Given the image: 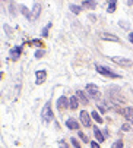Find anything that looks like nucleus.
Masks as SVG:
<instances>
[{"mask_svg": "<svg viewBox=\"0 0 133 148\" xmlns=\"http://www.w3.org/2000/svg\"><path fill=\"white\" fill-rule=\"evenodd\" d=\"M86 92L91 98L94 100H100L101 98V92H100V88L95 85V84H88L86 85Z\"/></svg>", "mask_w": 133, "mask_h": 148, "instance_id": "1", "label": "nucleus"}, {"mask_svg": "<svg viewBox=\"0 0 133 148\" xmlns=\"http://www.w3.org/2000/svg\"><path fill=\"white\" fill-rule=\"evenodd\" d=\"M41 117H42V120L44 122H50V120H53V112H51V104L50 103H46V106L42 107V110H41Z\"/></svg>", "mask_w": 133, "mask_h": 148, "instance_id": "2", "label": "nucleus"}, {"mask_svg": "<svg viewBox=\"0 0 133 148\" xmlns=\"http://www.w3.org/2000/svg\"><path fill=\"white\" fill-rule=\"evenodd\" d=\"M95 69H97V72L98 73H101V75H105V76H110V78H120L117 73H114V72H111L108 68H105V66H101V65H95Z\"/></svg>", "mask_w": 133, "mask_h": 148, "instance_id": "3", "label": "nucleus"}, {"mask_svg": "<svg viewBox=\"0 0 133 148\" xmlns=\"http://www.w3.org/2000/svg\"><path fill=\"white\" fill-rule=\"evenodd\" d=\"M79 117H80V122H82V125L85 126V128H89L91 126V114H88V112L86 110H82L80 112V114H79Z\"/></svg>", "mask_w": 133, "mask_h": 148, "instance_id": "4", "label": "nucleus"}, {"mask_svg": "<svg viewBox=\"0 0 133 148\" xmlns=\"http://www.w3.org/2000/svg\"><path fill=\"white\" fill-rule=\"evenodd\" d=\"M111 60L116 62L117 65H120V66H126V68H129V66L133 65V62H132L130 59H126V57H111Z\"/></svg>", "mask_w": 133, "mask_h": 148, "instance_id": "5", "label": "nucleus"}, {"mask_svg": "<svg viewBox=\"0 0 133 148\" xmlns=\"http://www.w3.org/2000/svg\"><path fill=\"white\" fill-rule=\"evenodd\" d=\"M20 51H22V47H20V46H15V47L10 49V51H9V57H10L12 60H18L19 56H20Z\"/></svg>", "mask_w": 133, "mask_h": 148, "instance_id": "6", "label": "nucleus"}, {"mask_svg": "<svg viewBox=\"0 0 133 148\" xmlns=\"http://www.w3.org/2000/svg\"><path fill=\"white\" fill-rule=\"evenodd\" d=\"M110 100H111V103H114V104H123V103H124V97L120 95L119 91L110 94Z\"/></svg>", "mask_w": 133, "mask_h": 148, "instance_id": "7", "label": "nucleus"}, {"mask_svg": "<svg viewBox=\"0 0 133 148\" xmlns=\"http://www.w3.org/2000/svg\"><path fill=\"white\" fill-rule=\"evenodd\" d=\"M66 126H68V129H70V131H78L79 129V123L73 117H69L68 120H66Z\"/></svg>", "mask_w": 133, "mask_h": 148, "instance_id": "8", "label": "nucleus"}, {"mask_svg": "<svg viewBox=\"0 0 133 148\" xmlns=\"http://www.w3.org/2000/svg\"><path fill=\"white\" fill-rule=\"evenodd\" d=\"M57 107H59V109H66V107H70V103H69V100L66 98L64 95H61V97H59V100H57Z\"/></svg>", "mask_w": 133, "mask_h": 148, "instance_id": "9", "label": "nucleus"}, {"mask_svg": "<svg viewBox=\"0 0 133 148\" xmlns=\"http://www.w3.org/2000/svg\"><path fill=\"white\" fill-rule=\"evenodd\" d=\"M100 37L102 38V40H105V41H116V43H119V37L117 35H114V34H107V32H102V34H100Z\"/></svg>", "mask_w": 133, "mask_h": 148, "instance_id": "10", "label": "nucleus"}, {"mask_svg": "<svg viewBox=\"0 0 133 148\" xmlns=\"http://www.w3.org/2000/svg\"><path fill=\"white\" fill-rule=\"evenodd\" d=\"M123 116H124L130 123H133V107H124V109H123Z\"/></svg>", "mask_w": 133, "mask_h": 148, "instance_id": "11", "label": "nucleus"}, {"mask_svg": "<svg viewBox=\"0 0 133 148\" xmlns=\"http://www.w3.org/2000/svg\"><path fill=\"white\" fill-rule=\"evenodd\" d=\"M37 84H38V85H41V84L44 82V81H46V78H47V72L46 71H37Z\"/></svg>", "mask_w": 133, "mask_h": 148, "instance_id": "12", "label": "nucleus"}, {"mask_svg": "<svg viewBox=\"0 0 133 148\" xmlns=\"http://www.w3.org/2000/svg\"><path fill=\"white\" fill-rule=\"evenodd\" d=\"M76 97H78V100H79L83 106H85V104H88V97H86V94H85L83 91H80V90H79V91H76Z\"/></svg>", "mask_w": 133, "mask_h": 148, "instance_id": "13", "label": "nucleus"}, {"mask_svg": "<svg viewBox=\"0 0 133 148\" xmlns=\"http://www.w3.org/2000/svg\"><path fill=\"white\" fill-rule=\"evenodd\" d=\"M69 103H70V109H78V107H79V100H78L76 95L70 97V98H69Z\"/></svg>", "mask_w": 133, "mask_h": 148, "instance_id": "14", "label": "nucleus"}, {"mask_svg": "<svg viewBox=\"0 0 133 148\" xmlns=\"http://www.w3.org/2000/svg\"><path fill=\"white\" fill-rule=\"evenodd\" d=\"M40 12H41V6L38 3H35L34 8H32V19H37L40 16Z\"/></svg>", "mask_w": 133, "mask_h": 148, "instance_id": "15", "label": "nucleus"}, {"mask_svg": "<svg viewBox=\"0 0 133 148\" xmlns=\"http://www.w3.org/2000/svg\"><path fill=\"white\" fill-rule=\"evenodd\" d=\"M20 10H22V13H24V16H25L27 19H32V13H31V10H29L27 6L22 5V6H20Z\"/></svg>", "mask_w": 133, "mask_h": 148, "instance_id": "16", "label": "nucleus"}, {"mask_svg": "<svg viewBox=\"0 0 133 148\" xmlns=\"http://www.w3.org/2000/svg\"><path fill=\"white\" fill-rule=\"evenodd\" d=\"M94 135H95L97 141H100V142H104L105 141V136H104V134L100 129H94Z\"/></svg>", "mask_w": 133, "mask_h": 148, "instance_id": "17", "label": "nucleus"}, {"mask_svg": "<svg viewBox=\"0 0 133 148\" xmlns=\"http://www.w3.org/2000/svg\"><path fill=\"white\" fill-rule=\"evenodd\" d=\"M51 25H53V24H51V22H48L46 27L42 28V31H41V35H42V37H48V29L51 28Z\"/></svg>", "mask_w": 133, "mask_h": 148, "instance_id": "18", "label": "nucleus"}, {"mask_svg": "<svg viewBox=\"0 0 133 148\" xmlns=\"http://www.w3.org/2000/svg\"><path fill=\"white\" fill-rule=\"evenodd\" d=\"M69 9H70V10H72V13H75V15L80 13V10H82V8H80V6H78V5H70V6H69Z\"/></svg>", "mask_w": 133, "mask_h": 148, "instance_id": "19", "label": "nucleus"}, {"mask_svg": "<svg viewBox=\"0 0 133 148\" xmlns=\"http://www.w3.org/2000/svg\"><path fill=\"white\" fill-rule=\"evenodd\" d=\"M82 6H83V8H89V9H94V8L97 6V3H95V2H89V0H85V2L82 3Z\"/></svg>", "mask_w": 133, "mask_h": 148, "instance_id": "20", "label": "nucleus"}, {"mask_svg": "<svg viewBox=\"0 0 133 148\" xmlns=\"http://www.w3.org/2000/svg\"><path fill=\"white\" fill-rule=\"evenodd\" d=\"M91 116H92V117H94V120H97L98 123H102V122H104V119L98 114V112H92V113H91Z\"/></svg>", "mask_w": 133, "mask_h": 148, "instance_id": "21", "label": "nucleus"}, {"mask_svg": "<svg viewBox=\"0 0 133 148\" xmlns=\"http://www.w3.org/2000/svg\"><path fill=\"white\" fill-rule=\"evenodd\" d=\"M29 46H37V47H42L41 40H31L29 41Z\"/></svg>", "mask_w": 133, "mask_h": 148, "instance_id": "22", "label": "nucleus"}, {"mask_svg": "<svg viewBox=\"0 0 133 148\" xmlns=\"http://www.w3.org/2000/svg\"><path fill=\"white\" fill-rule=\"evenodd\" d=\"M78 135H79V138H80V139H82L83 142H86V144L89 142V138H88V136H86V135H85L83 132H80V131H79V132H78Z\"/></svg>", "mask_w": 133, "mask_h": 148, "instance_id": "23", "label": "nucleus"}, {"mask_svg": "<svg viewBox=\"0 0 133 148\" xmlns=\"http://www.w3.org/2000/svg\"><path fill=\"white\" fill-rule=\"evenodd\" d=\"M111 148H123V141H116L111 144Z\"/></svg>", "mask_w": 133, "mask_h": 148, "instance_id": "24", "label": "nucleus"}, {"mask_svg": "<svg viewBox=\"0 0 133 148\" xmlns=\"http://www.w3.org/2000/svg\"><path fill=\"white\" fill-rule=\"evenodd\" d=\"M114 10H116V0H113V2L108 5V12H110V13L114 12Z\"/></svg>", "mask_w": 133, "mask_h": 148, "instance_id": "25", "label": "nucleus"}, {"mask_svg": "<svg viewBox=\"0 0 133 148\" xmlns=\"http://www.w3.org/2000/svg\"><path fill=\"white\" fill-rule=\"evenodd\" d=\"M98 109L101 113H105L107 112V107H105V103H98Z\"/></svg>", "mask_w": 133, "mask_h": 148, "instance_id": "26", "label": "nucleus"}, {"mask_svg": "<svg viewBox=\"0 0 133 148\" xmlns=\"http://www.w3.org/2000/svg\"><path fill=\"white\" fill-rule=\"evenodd\" d=\"M70 141H72V145H73V148H80V145H79V142L76 141V138H72Z\"/></svg>", "mask_w": 133, "mask_h": 148, "instance_id": "27", "label": "nucleus"}, {"mask_svg": "<svg viewBox=\"0 0 133 148\" xmlns=\"http://www.w3.org/2000/svg\"><path fill=\"white\" fill-rule=\"evenodd\" d=\"M42 56H44V50H37V51H35V57H37V59H40V57H42Z\"/></svg>", "mask_w": 133, "mask_h": 148, "instance_id": "28", "label": "nucleus"}, {"mask_svg": "<svg viewBox=\"0 0 133 148\" xmlns=\"http://www.w3.org/2000/svg\"><path fill=\"white\" fill-rule=\"evenodd\" d=\"M121 129H123L124 132H129V131H130V125H129V123H124V125L121 126Z\"/></svg>", "mask_w": 133, "mask_h": 148, "instance_id": "29", "label": "nucleus"}, {"mask_svg": "<svg viewBox=\"0 0 133 148\" xmlns=\"http://www.w3.org/2000/svg\"><path fill=\"white\" fill-rule=\"evenodd\" d=\"M3 28H5V31L8 32V35H12V29H10V28H9L6 24H3Z\"/></svg>", "mask_w": 133, "mask_h": 148, "instance_id": "30", "label": "nucleus"}, {"mask_svg": "<svg viewBox=\"0 0 133 148\" xmlns=\"http://www.w3.org/2000/svg\"><path fill=\"white\" fill-rule=\"evenodd\" d=\"M59 147H60V148H69L68 144H66L64 141H59Z\"/></svg>", "mask_w": 133, "mask_h": 148, "instance_id": "31", "label": "nucleus"}, {"mask_svg": "<svg viewBox=\"0 0 133 148\" xmlns=\"http://www.w3.org/2000/svg\"><path fill=\"white\" fill-rule=\"evenodd\" d=\"M15 13H16V12H15V5H13V3H10V15H12V16H15Z\"/></svg>", "mask_w": 133, "mask_h": 148, "instance_id": "32", "label": "nucleus"}, {"mask_svg": "<svg viewBox=\"0 0 133 148\" xmlns=\"http://www.w3.org/2000/svg\"><path fill=\"white\" fill-rule=\"evenodd\" d=\"M120 27H121V28H126V29H127V28H129V24H127V22H123V21H121V22H120Z\"/></svg>", "mask_w": 133, "mask_h": 148, "instance_id": "33", "label": "nucleus"}, {"mask_svg": "<svg viewBox=\"0 0 133 148\" xmlns=\"http://www.w3.org/2000/svg\"><path fill=\"white\" fill-rule=\"evenodd\" d=\"M91 148H100L98 142H91Z\"/></svg>", "mask_w": 133, "mask_h": 148, "instance_id": "34", "label": "nucleus"}, {"mask_svg": "<svg viewBox=\"0 0 133 148\" xmlns=\"http://www.w3.org/2000/svg\"><path fill=\"white\" fill-rule=\"evenodd\" d=\"M89 19H91V21H92V22H95V21H97V16H95V15H92V13H91V15H89Z\"/></svg>", "mask_w": 133, "mask_h": 148, "instance_id": "35", "label": "nucleus"}, {"mask_svg": "<svg viewBox=\"0 0 133 148\" xmlns=\"http://www.w3.org/2000/svg\"><path fill=\"white\" fill-rule=\"evenodd\" d=\"M129 40H130V43L133 44V32H130V34H129Z\"/></svg>", "mask_w": 133, "mask_h": 148, "instance_id": "36", "label": "nucleus"}]
</instances>
